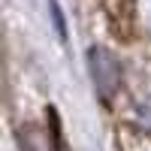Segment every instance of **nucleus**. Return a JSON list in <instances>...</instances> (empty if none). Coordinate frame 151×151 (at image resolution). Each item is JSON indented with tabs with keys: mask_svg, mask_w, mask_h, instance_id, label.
I'll return each instance as SVG.
<instances>
[{
	"mask_svg": "<svg viewBox=\"0 0 151 151\" xmlns=\"http://www.w3.org/2000/svg\"><path fill=\"white\" fill-rule=\"evenodd\" d=\"M109 27L118 33V40H133L136 33V3L133 0H103Z\"/></svg>",
	"mask_w": 151,
	"mask_h": 151,
	"instance_id": "1",
	"label": "nucleus"
}]
</instances>
